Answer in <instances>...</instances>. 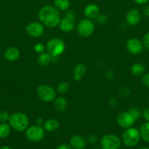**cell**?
Returning <instances> with one entry per match:
<instances>
[{
    "label": "cell",
    "instance_id": "obj_15",
    "mask_svg": "<svg viewBox=\"0 0 149 149\" xmlns=\"http://www.w3.org/2000/svg\"><path fill=\"white\" fill-rule=\"evenodd\" d=\"M20 51L15 47H10L4 51V56L7 61L13 62L19 58Z\"/></svg>",
    "mask_w": 149,
    "mask_h": 149
},
{
    "label": "cell",
    "instance_id": "obj_17",
    "mask_svg": "<svg viewBox=\"0 0 149 149\" xmlns=\"http://www.w3.org/2000/svg\"><path fill=\"white\" fill-rule=\"evenodd\" d=\"M86 72V66L83 63H79L76 65L74 69L73 78L75 81H80Z\"/></svg>",
    "mask_w": 149,
    "mask_h": 149
},
{
    "label": "cell",
    "instance_id": "obj_39",
    "mask_svg": "<svg viewBox=\"0 0 149 149\" xmlns=\"http://www.w3.org/2000/svg\"><path fill=\"white\" fill-rule=\"evenodd\" d=\"M57 149H72V148L67 144H61L58 146Z\"/></svg>",
    "mask_w": 149,
    "mask_h": 149
},
{
    "label": "cell",
    "instance_id": "obj_21",
    "mask_svg": "<svg viewBox=\"0 0 149 149\" xmlns=\"http://www.w3.org/2000/svg\"><path fill=\"white\" fill-rule=\"evenodd\" d=\"M54 7L58 11H66L70 6V0H54Z\"/></svg>",
    "mask_w": 149,
    "mask_h": 149
},
{
    "label": "cell",
    "instance_id": "obj_22",
    "mask_svg": "<svg viewBox=\"0 0 149 149\" xmlns=\"http://www.w3.org/2000/svg\"><path fill=\"white\" fill-rule=\"evenodd\" d=\"M145 71V67L143 64L140 63H136L133 64L131 67V72L134 76H142Z\"/></svg>",
    "mask_w": 149,
    "mask_h": 149
},
{
    "label": "cell",
    "instance_id": "obj_13",
    "mask_svg": "<svg viewBox=\"0 0 149 149\" xmlns=\"http://www.w3.org/2000/svg\"><path fill=\"white\" fill-rule=\"evenodd\" d=\"M100 13L99 7L95 4H89L84 8L83 13L88 19H95Z\"/></svg>",
    "mask_w": 149,
    "mask_h": 149
},
{
    "label": "cell",
    "instance_id": "obj_27",
    "mask_svg": "<svg viewBox=\"0 0 149 149\" xmlns=\"http://www.w3.org/2000/svg\"><path fill=\"white\" fill-rule=\"evenodd\" d=\"M45 46L42 43H40V42H38L36 45L34 46V49L35 52L38 54H41L42 52H44L45 49Z\"/></svg>",
    "mask_w": 149,
    "mask_h": 149
},
{
    "label": "cell",
    "instance_id": "obj_18",
    "mask_svg": "<svg viewBox=\"0 0 149 149\" xmlns=\"http://www.w3.org/2000/svg\"><path fill=\"white\" fill-rule=\"evenodd\" d=\"M54 108L58 112H64L67 107V101L64 97H57L54 99Z\"/></svg>",
    "mask_w": 149,
    "mask_h": 149
},
{
    "label": "cell",
    "instance_id": "obj_23",
    "mask_svg": "<svg viewBox=\"0 0 149 149\" xmlns=\"http://www.w3.org/2000/svg\"><path fill=\"white\" fill-rule=\"evenodd\" d=\"M140 137L145 142L149 143V122H145L140 128Z\"/></svg>",
    "mask_w": 149,
    "mask_h": 149
},
{
    "label": "cell",
    "instance_id": "obj_28",
    "mask_svg": "<svg viewBox=\"0 0 149 149\" xmlns=\"http://www.w3.org/2000/svg\"><path fill=\"white\" fill-rule=\"evenodd\" d=\"M10 115L5 111H0V122H7L9 121Z\"/></svg>",
    "mask_w": 149,
    "mask_h": 149
},
{
    "label": "cell",
    "instance_id": "obj_4",
    "mask_svg": "<svg viewBox=\"0 0 149 149\" xmlns=\"http://www.w3.org/2000/svg\"><path fill=\"white\" fill-rule=\"evenodd\" d=\"M45 47L48 53L53 58H56L61 55L64 52L65 44L64 41L59 38H53L48 41Z\"/></svg>",
    "mask_w": 149,
    "mask_h": 149
},
{
    "label": "cell",
    "instance_id": "obj_35",
    "mask_svg": "<svg viewBox=\"0 0 149 149\" xmlns=\"http://www.w3.org/2000/svg\"><path fill=\"white\" fill-rule=\"evenodd\" d=\"M143 117L146 122H149V108L145 109L143 112Z\"/></svg>",
    "mask_w": 149,
    "mask_h": 149
},
{
    "label": "cell",
    "instance_id": "obj_40",
    "mask_svg": "<svg viewBox=\"0 0 149 149\" xmlns=\"http://www.w3.org/2000/svg\"><path fill=\"white\" fill-rule=\"evenodd\" d=\"M136 4H145L149 1V0H133Z\"/></svg>",
    "mask_w": 149,
    "mask_h": 149
},
{
    "label": "cell",
    "instance_id": "obj_36",
    "mask_svg": "<svg viewBox=\"0 0 149 149\" xmlns=\"http://www.w3.org/2000/svg\"><path fill=\"white\" fill-rule=\"evenodd\" d=\"M110 105L112 107H115V106H118V100H117L116 98H115V97H112V98H111L110 100Z\"/></svg>",
    "mask_w": 149,
    "mask_h": 149
},
{
    "label": "cell",
    "instance_id": "obj_14",
    "mask_svg": "<svg viewBox=\"0 0 149 149\" xmlns=\"http://www.w3.org/2000/svg\"><path fill=\"white\" fill-rule=\"evenodd\" d=\"M70 146L74 149H84L86 146V141L80 135H73L70 141Z\"/></svg>",
    "mask_w": 149,
    "mask_h": 149
},
{
    "label": "cell",
    "instance_id": "obj_10",
    "mask_svg": "<svg viewBox=\"0 0 149 149\" xmlns=\"http://www.w3.org/2000/svg\"><path fill=\"white\" fill-rule=\"evenodd\" d=\"M44 26L39 22H31L26 26V31L32 37H39L44 33Z\"/></svg>",
    "mask_w": 149,
    "mask_h": 149
},
{
    "label": "cell",
    "instance_id": "obj_9",
    "mask_svg": "<svg viewBox=\"0 0 149 149\" xmlns=\"http://www.w3.org/2000/svg\"><path fill=\"white\" fill-rule=\"evenodd\" d=\"M136 122V119L129 111H124L120 113L117 116V123L123 128L131 127Z\"/></svg>",
    "mask_w": 149,
    "mask_h": 149
},
{
    "label": "cell",
    "instance_id": "obj_20",
    "mask_svg": "<svg viewBox=\"0 0 149 149\" xmlns=\"http://www.w3.org/2000/svg\"><path fill=\"white\" fill-rule=\"evenodd\" d=\"M52 58L53 57L48 52H42V53L39 54V55L38 56L37 62L39 65L45 66L51 62Z\"/></svg>",
    "mask_w": 149,
    "mask_h": 149
},
{
    "label": "cell",
    "instance_id": "obj_7",
    "mask_svg": "<svg viewBox=\"0 0 149 149\" xmlns=\"http://www.w3.org/2000/svg\"><path fill=\"white\" fill-rule=\"evenodd\" d=\"M95 26L93 22L91 19L84 18L82 19L77 26V31L83 37H89L93 34L94 31Z\"/></svg>",
    "mask_w": 149,
    "mask_h": 149
},
{
    "label": "cell",
    "instance_id": "obj_8",
    "mask_svg": "<svg viewBox=\"0 0 149 149\" xmlns=\"http://www.w3.org/2000/svg\"><path fill=\"white\" fill-rule=\"evenodd\" d=\"M121 141L118 136L112 134L104 135L100 141L102 149H118L121 147Z\"/></svg>",
    "mask_w": 149,
    "mask_h": 149
},
{
    "label": "cell",
    "instance_id": "obj_11",
    "mask_svg": "<svg viewBox=\"0 0 149 149\" xmlns=\"http://www.w3.org/2000/svg\"><path fill=\"white\" fill-rule=\"evenodd\" d=\"M127 49L131 55H139L143 51V42L137 38H131L127 42Z\"/></svg>",
    "mask_w": 149,
    "mask_h": 149
},
{
    "label": "cell",
    "instance_id": "obj_41",
    "mask_svg": "<svg viewBox=\"0 0 149 149\" xmlns=\"http://www.w3.org/2000/svg\"><path fill=\"white\" fill-rule=\"evenodd\" d=\"M0 149H11V148L9 146H1Z\"/></svg>",
    "mask_w": 149,
    "mask_h": 149
},
{
    "label": "cell",
    "instance_id": "obj_25",
    "mask_svg": "<svg viewBox=\"0 0 149 149\" xmlns=\"http://www.w3.org/2000/svg\"><path fill=\"white\" fill-rule=\"evenodd\" d=\"M70 89V84L67 81H61L57 86V92L59 93H66Z\"/></svg>",
    "mask_w": 149,
    "mask_h": 149
},
{
    "label": "cell",
    "instance_id": "obj_24",
    "mask_svg": "<svg viewBox=\"0 0 149 149\" xmlns=\"http://www.w3.org/2000/svg\"><path fill=\"white\" fill-rule=\"evenodd\" d=\"M10 125L7 122L0 123V138H5L10 133Z\"/></svg>",
    "mask_w": 149,
    "mask_h": 149
},
{
    "label": "cell",
    "instance_id": "obj_26",
    "mask_svg": "<svg viewBox=\"0 0 149 149\" xmlns=\"http://www.w3.org/2000/svg\"><path fill=\"white\" fill-rule=\"evenodd\" d=\"M108 20V17L106 15H101L99 14L97 17L95 18V21L100 25H104L107 23Z\"/></svg>",
    "mask_w": 149,
    "mask_h": 149
},
{
    "label": "cell",
    "instance_id": "obj_43",
    "mask_svg": "<svg viewBox=\"0 0 149 149\" xmlns=\"http://www.w3.org/2000/svg\"><path fill=\"white\" fill-rule=\"evenodd\" d=\"M148 103H149V99H148Z\"/></svg>",
    "mask_w": 149,
    "mask_h": 149
},
{
    "label": "cell",
    "instance_id": "obj_33",
    "mask_svg": "<svg viewBox=\"0 0 149 149\" xmlns=\"http://www.w3.org/2000/svg\"><path fill=\"white\" fill-rule=\"evenodd\" d=\"M65 17L70 19V20H74H74H75V14H74V12L72 11V10H67L65 15Z\"/></svg>",
    "mask_w": 149,
    "mask_h": 149
},
{
    "label": "cell",
    "instance_id": "obj_34",
    "mask_svg": "<svg viewBox=\"0 0 149 149\" xmlns=\"http://www.w3.org/2000/svg\"><path fill=\"white\" fill-rule=\"evenodd\" d=\"M130 94V91L127 88H121L119 91V95L122 97H128Z\"/></svg>",
    "mask_w": 149,
    "mask_h": 149
},
{
    "label": "cell",
    "instance_id": "obj_29",
    "mask_svg": "<svg viewBox=\"0 0 149 149\" xmlns=\"http://www.w3.org/2000/svg\"><path fill=\"white\" fill-rule=\"evenodd\" d=\"M129 111L132 114V116L135 118L136 120H137V119H139L142 115L141 112H140L138 109H136V108H131V109H130L129 110Z\"/></svg>",
    "mask_w": 149,
    "mask_h": 149
},
{
    "label": "cell",
    "instance_id": "obj_38",
    "mask_svg": "<svg viewBox=\"0 0 149 149\" xmlns=\"http://www.w3.org/2000/svg\"><path fill=\"white\" fill-rule=\"evenodd\" d=\"M45 122H44V119H42V117H38L37 119H36V125H39V126H42V125H44Z\"/></svg>",
    "mask_w": 149,
    "mask_h": 149
},
{
    "label": "cell",
    "instance_id": "obj_37",
    "mask_svg": "<svg viewBox=\"0 0 149 149\" xmlns=\"http://www.w3.org/2000/svg\"><path fill=\"white\" fill-rule=\"evenodd\" d=\"M143 13L145 16L149 17V5L145 6L143 10Z\"/></svg>",
    "mask_w": 149,
    "mask_h": 149
},
{
    "label": "cell",
    "instance_id": "obj_5",
    "mask_svg": "<svg viewBox=\"0 0 149 149\" xmlns=\"http://www.w3.org/2000/svg\"><path fill=\"white\" fill-rule=\"evenodd\" d=\"M26 137L31 142H39L45 137V129L39 125H32L26 130Z\"/></svg>",
    "mask_w": 149,
    "mask_h": 149
},
{
    "label": "cell",
    "instance_id": "obj_12",
    "mask_svg": "<svg viewBox=\"0 0 149 149\" xmlns=\"http://www.w3.org/2000/svg\"><path fill=\"white\" fill-rule=\"evenodd\" d=\"M141 20V15L137 9H131L126 15V21L130 26H136Z\"/></svg>",
    "mask_w": 149,
    "mask_h": 149
},
{
    "label": "cell",
    "instance_id": "obj_19",
    "mask_svg": "<svg viewBox=\"0 0 149 149\" xmlns=\"http://www.w3.org/2000/svg\"><path fill=\"white\" fill-rule=\"evenodd\" d=\"M44 129L49 132H53L59 128V123L55 119H49L45 121L43 125Z\"/></svg>",
    "mask_w": 149,
    "mask_h": 149
},
{
    "label": "cell",
    "instance_id": "obj_30",
    "mask_svg": "<svg viewBox=\"0 0 149 149\" xmlns=\"http://www.w3.org/2000/svg\"><path fill=\"white\" fill-rule=\"evenodd\" d=\"M142 83L145 87L149 88V73L143 74L142 77Z\"/></svg>",
    "mask_w": 149,
    "mask_h": 149
},
{
    "label": "cell",
    "instance_id": "obj_3",
    "mask_svg": "<svg viewBox=\"0 0 149 149\" xmlns=\"http://www.w3.org/2000/svg\"><path fill=\"white\" fill-rule=\"evenodd\" d=\"M140 130L135 127L127 128L122 135V141L124 145L128 147L135 146L140 142Z\"/></svg>",
    "mask_w": 149,
    "mask_h": 149
},
{
    "label": "cell",
    "instance_id": "obj_42",
    "mask_svg": "<svg viewBox=\"0 0 149 149\" xmlns=\"http://www.w3.org/2000/svg\"><path fill=\"white\" fill-rule=\"evenodd\" d=\"M139 149H149V148H148V147H142V148H140Z\"/></svg>",
    "mask_w": 149,
    "mask_h": 149
},
{
    "label": "cell",
    "instance_id": "obj_16",
    "mask_svg": "<svg viewBox=\"0 0 149 149\" xmlns=\"http://www.w3.org/2000/svg\"><path fill=\"white\" fill-rule=\"evenodd\" d=\"M60 29L64 32H70L72 31L74 28V21L70 20L64 17L63 19H61L60 23L58 24Z\"/></svg>",
    "mask_w": 149,
    "mask_h": 149
},
{
    "label": "cell",
    "instance_id": "obj_6",
    "mask_svg": "<svg viewBox=\"0 0 149 149\" xmlns=\"http://www.w3.org/2000/svg\"><path fill=\"white\" fill-rule=\"evenodd\" d=\"M37 94L39 98L44 102H51L56 98V91L48 84H40L37 88Z\"/></svg>",
    "mask_w": 149,
    "mask_h": 149
},
{
    "label": "cell",
    "instance_id": "obj_31",
    "mask_svg": "<svg viewBox=\"0 0 149 149\" xmlns=\"http://www.w3.org/2000/svg\"><path fill=\"white\" fill-rule=\"evenodd\" d=\"M143 45L148 50H149V32L145 33L144 35V36H143Z\"/></svg>",
    "mask_w": 149,
    "mask_h": 149
},
{
    "label": "cell",
    "instance_id": "obj_32",
    "mask_svg": "<svg viewBox=\"0 0 149 149\" xmlns=\"http://www.w3.org/2000/svg\"><path fill=\"white\" fill-rule=\"evenodd\" d=\"M98 141V138L96 135L94 134H91L88 137V141L91 144H95Z\"/></svg>",
    "mask_w": 149,
    "mask_h": 149
},
{
    "label": "cell",
    "instance_id": "obj_1",
    "mask_svg": "<svg viewBox=\"0 0 149 149\" xmlns=\"http://www.w3.org/2000/svg\"><path fill=\"white\" fill-rule=\"evenodd\" d=\"M38 17L48 28H55L58 26L61 20L59 11L52 5H45L39 10Z\"/></svg>",
    "mask_w": 149,
    "mask_h": 149
},
{
    "label": "cell",
    "instance_id": "obj_2",
    "mask_svg": "<svg viewBox=\"0 0 149 149\" xmlns=\"http://www.w3.org/2000/svg\"><path fill=\"white\" fill-rule=\"evenodd\" d=\"M9 125L17 132H23L29 127V118L22 112H16L10 115Z\"/></svg>",
    "mask_w": 149,
    "mask_h": 149
}]
</instances>
